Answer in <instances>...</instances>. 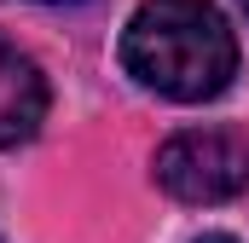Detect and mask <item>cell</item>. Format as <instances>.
<instances>
[{
  "mask_svg": "<svg viewBox=\"0 0 249 243\" xmlns=\"http://www.w3.org/2000/svg\"><path fill=\"white\" fill-rule=\"evenodd\" d=\"M122 69L174 104H203L232 87L238 35L209 0H145L122 29Z\"/></svg>",
  "mask_w": 249,
  "mask_h": 243,
  "instance_id": "1",
  "label": "cell"
},
{
  "mask_svg": "<svg viewBox=\"0 0 249 243\" xmlns=\"http://www.w3.org/2000/svg\"><path fill=\"white\" fill-rule=\"evenodd\" d=\"M157 185L180 203H232L249 191L244 127H186L157 151Z\"/></svg>",
  "mask_w": 249,
  "mask_h": 243,
  "instance_id": "2",
  "label": "cell"
},
{
  "mask_svg": "<svg viewBox=\"0 0 249 243\" xmlns=\"http://www.w3.org/2000/svg\"><path fill=\"white\" fill-rule=\"evenodd\" d=\"M238 6H244V12H249V0H238Z\"/></svg>",
  "mask_w": 249,
  "mask_h": 243,
  "instance_id": "6",
  "label": "cell"
},
{
  "mask_svg": "<svg viewBox=\"0 0 249 243\" xmlns=\"http://www.w3.org/2000/svg\"><path fill=\"white\" fill-rule=\"evenodd\" d=\"M47 104H53V87H47L41 64L18 41L0 35V151L35 139L41 122H47Z\"/></svg>",
  "mask_w": 249,
  "mask_h": 243,
  "instance_id": "3",
  "label": "cell"
},
{
  "mask_svg": "<svg viewBox=\"0 0 249 243\" xmlns=\"http://www.w3.org/2000/svg\"><path fill=\"white\" fill-rule=\"evenodd\" d=\"M41 6H75V0H41Z\"/></svg>",
  "mask_w": 249,
  "mask_h": 243,
  "instance_id": "5",
  "label": "cell"
},
{
  "mask_svg": "<svg viewBox=\"0 0 249 243\" xmlns=\"http://www.w3.org/2000/svg\"><path fill=\"white\" fill-rule=\"evenodd\" d=\"M197 243H238V238H226V232H203Z\"/></svg>",
  "mask_w": 249,
  "mask_h": 243,
  "instance_id": "4",
  "label": "cell"
}]
</instances>
